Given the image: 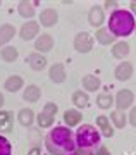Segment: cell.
Masks as SVG:
<instances>
[{
	"label": "cell",
	"instance_id": "obj_5",
	"mask_svg": "<svg viewBox=\"0 0 136 155\" xmlns=\"http://www.w3.org/2000/svg\"><path fill=\"white\" fill-rule=\"evenodd\" d=\"M134 93L131 91V90L124 88V90H119L117 93H115L114 97V107L115 110H121V112H126L129 110L131 107H133V104H134Z\"/></svg>",
	"mask_w": 136,
	"mask_h": 155
},
{
	"label": "cell",
	"instance_id": "obj_25",
	"mask_svg": "<svg viewBox=\"0 0 136 155\" xmlns=\"http://www.w3.org/2000/svg\"><path fill=\"white\" fill-rule=\"evenodd\" d=\"M95 40H97L100 45H114L117 38H115L107 28H100V29H97V33H95Z\"/></svg>",
	"mask_w": 136,
	"mask_h": 155
},
{
	"label": "cell",
	"instance_id": "obj_26",
	"mask_svg": "<svg viewBox=\"0 0 136 155\" xmlns=\"http://www.w3.org/2000/svg\"><path fill=\"white\" fill-rule=\"evenodd\" d=\"M109 119H110V122L114 124L115 129H124L126 124H128V116H126V112H121V110H112Z\"/></svg>",
	"mask_w": 136,
	"mask_h": 155
},
{
	"label": "cell",
	"instance_id": "obj_13",
	"mask_svg": "<svg viewBox=\"0 0 136 155\" xmlns=\"http://www.w3.org/2000/svg\"><path fill=\"white\" fill-rule=\"evenodd\" d=\"M47 62H48L47 57L38 54V52H31V54H28V57H26V64L36 72L43 71L45 67H47Z\"/></svg>",
	"mask_w": 136,
	"mask_h": 155
},
{
	"label": "cell",
	"instance_id": "obj_7",
	"mask_svg": "<svg viewBox=\"0 0 136 155\" xmlns=\"http://www.w3.org/2000/svg\"><path fill=\"white\" fill-rule=\"evenodd\" d=\"M88 22H90V26L93 28H104V24L107 22V17H105V11L102 5H93L90 7V11H88Z\"/></svg>",
	"mask_w": 136,
	"mask_h": 155
},
{
	"label": "cell",
	"instance_id": "obj_15",
	"mask_svg": "<svg viewBox=\"0 0 136 155\" xmlns=\"http://www.w3.org/2000/svg\"><path fill=\"white\" fill-rule=\"evenodd\" d=\"M81 121H83L81 110H78V109H67L64 112V126L72 129V127L81 126Z\"/></svg>",
	"mask_w": 136,
	"mask_h": 155
},
{
	"label": "cell",
	"instance_id": "obj_18",
	"mask_svg": "<svg viewBox=\"0 0 136 155\" xmlns=\"http://www.w3.org/2000/svg\"><path fill=\"white\" fill-rule=\"evenodd\" d=\"M81 84H83V90H85L86 93H93V91L100 90L102 81H100V78L95 76V74H85V76L81 78Z\"/></svg>",
	"mask_w": 136,
	"mask_h": 155
},
{
	"label": "cell",
	"instance_id": "obj_20",
	"mask_svg": "<svg viewBox=\"0 0 136 155\" xmlns=\"http://www.w3.org/2000/svg\"><path fill=\"white\" fill-rule=\"evenodd\" d=\"M22 88H24V79H22V76H17V74H11L4 83V90L9 93H17Z\"/></svg>",
	"mask_w": 136,
	"mask_h": 155
},
{
	"label": "cell",
	"instance_id": "obj_1",
	"mask_svg": "<svg viewBox=\"0 0 136 155\" xmlns=\"http://www.w3.org/2000/svg\"><path fill=\"white\" fill-rule=\"evenodd\" d=\"M45 148L50 155H69L78 150L74 131L67 126H54L45 136Z\"/></svg>",
	"mask_w": 136,
	"mask_h": 155
},
{
	"label": "cell",
	"instance_id": "obj_14",
	"mask_svg": "<svg viewBox=\"0 0 136 155\" xmlns=\"http://www.w3.org/2000/svg\"><path fill=\"white\" fill-rule=\"evenodd\" d=\"M14 129V112L0 110V134L5 136Z\"/></svg>",
	"mask_w": 136,
	"mask_h": 155
},
{
	"label": "cell",
	"instance_id": "obj_24",
	"mask_svg": "<svg viewBox=\"0 0 136 155\" xmlns=\"http://www.w3.org/2000/svg\"><path fill=\"white\" fill-rule=\"evenodd\" d=\"M17 57H19V50L16 47H12V45H7V47H2L0 48V59L7 64H11V62H16Z\"/></svg>",
	"mask_w": 136,
	"mask_h": 155
},
{
	"label": "cell",
	"instance_id": "obj_17",
	"mask_svg": "<svg viewBox=\"0 0 136 155\" xmlns=\"http://www.w3.org/2000/svg\"><path fill=\"white\" fill-rule=\"evenodd\" d=\"M16 35H17V29L14 28L12 24H9V22L0 24V48H2V47H7Z\"/></svg>",
	"mask_w": 136,
	"mask_h": 155
},
{
	"label": "cell",
	"instance_id": "obj_36",
	"mask_svg": "<svg viewBox=\"0 0 136 155\" xmlns=\"http://www.w3.org/2000/svg\"><path fill=\"white\" fill-rule=\"evenodd\" d=\"M5 104V98H4V93H0V110H2V105Z\"/></svg>",
	"mask_w": 136,
	"mask_h": 155
},
{
	"label": "cell",
	"instance_id": "obj_22",
	"mask_svg": "<svg viewBox=\"0 0 136 155\" xmlns=\"http://www.w3.org/2000/svg\"><path fill=\"white\" fill-rule=\"evenodd\" d=\"M17 12H19V16L22 19H26V21H31L35 14H36V9L33 5V2H28V0H21L19 4H17Z\"/></svg>",
	"mask_w": 136,
	"mask_h": 155
},
{
	"label": "cell",
	"instance_id": "obj_33",
	"mask_svg": "<svg viewBox=\"0 0 136 155\" xmlns=\"http://www.w3.org/2000/svg\"><path fill=\"white\" fill-rule=\"evenodd\" d=\"M104 7H107L109 11H115V9H117V2H114V0H105Z\"/></svg>",
	"mask_w": 136,
	"mask_h": 155
},
{
	"label": "cell",
	"instance_id": "obj_27",
	"mask_svg": "<svg viewBox=\"0 0 136 155\" xmlns=\"http://www.w3.org/2000/svg\"><path fill=\"white\" fill-rule=\"evenodd\" d=\"M97 105L102 110H109L110 107H114V95L112 93H100L97 97Z\"/></svg>",
	"mask_w": 136,
	"mask_h": 155
},
{
	"label": "cell",
	"instance_id": "obj_10",
	"mask_svg": "<svg viewBox=\"0 0 136 155\" xmlns=\"http://www.w3.org/2000/svg\"><path fill=\"white\" fill-rule=\"evenodd\" d=\"M133 72H134V66L131 64L129 61H124V62H119L117 67L114 69V76L117 81H129L133 78Z\"/></svg>",
	"mask_w": 136,
	"mask_h": 155
},
{
	"label": "cell",
	"instance_id": "obj_8",
	"mask_svg": "<svg viewBox=\"0 0 136 155\" xmlns=\"http://www.w3.org/2000/svg\"><path fill=\"white\" fill-rule=\"evenodd\" d=\"M38 22L43 28H52V26H55L59 22V12L55 11L54 7H45L43 11L40 12Z\"/></svg>",
	"mask_w": 136,
	"mask_h": 155
},
{
	"label": "cell",
	"instance_id": "obj_29",
	"mask_svg": "<svg viewBox=\"0 0 136 155\" xmlns=\"http://www.w3.org/2000/svg\"><path fill=\"white\" fill-rule=\"evenodd\" d=\"M0 155H12V143L2 134H0Z\"/></svg>",
	"mask_w": 136,
	"mask_h": 155
},
{
	"label": "cell",
	"instance_id": "obj_16",
	"mask_svg": "<svg viewBox=\"0 0 136 155\" xmlns=\"http://www.w3.org/2000/svg\"><path fill=\"white\" fill-rule=\"evenodd\" d=\"M97 129L100 131V134L102 136H105V138H112L114 136V126L110 124V119H109V116H98L97 117Z\"/></svg>",
	"mask_w": 136,
	"mask_h": 155
},
{
	"label": "cell",
	"instance_id": "obj_2",
	"mask_svg": "<svg viewBox=\"0 0 136 155\" xmlns=\"http://www.w3.org/2000/svg\"><path fill=\"white\" fill-rule=\"evenodd\" d=\"M107 29L115 38H128L131 35H134L136 17L129 12V9L117 7L115 11L110 12L109 19H107Z\"/></svg>",
	"mask_w": 136,
	"mask_h": 155
},
{
	"label": "cell",
	"instance_id": "obj_38",
	"mask_svg": "<svg viewBox=\"0 0 136 155\" xmlns=\"http://www.w3.org/2000/svg\"><path fill=\"white\" fill-rule=\"evenodd\" d=\"M134 35H136V29H134Z\"/></svg>",
	"mask_w": 136,
	"mask_h": 155
},
{
	"label": "cell",
	"instance_id": "obj_30",
	"mask_svg": "<svg viewBox=\"0 0 136 155\" xmlns=\"http://www.w3.org/2000/svg\"><path fill=\"white\" fill-rule=\"evenodd\" d=\"M57 110H59V105L55 104V102H47L43 105V109H41V112H45V114H48V116H54L57 114Z\"/></svg>",
	"mask_w": 136,
	"mask_h": 155
},
{
	"label": "cell",
	"instance_id": "obj_9",
	"mask_svg": "<svg viewBox=\"0 0 136 155\" xmlns=\"http://www.w3.org/2000/svg\"><path fill=\"white\" fill-rule=\"evenodd\" d=\"M54 36L50 33H41L38 36V38L35 40V52H38V54H41V55H45L47 52H50V50L54 48Z\"/></svg>",
	"mask_w": 136,
	"mask_h": 155
},
{
	"label": "cell",
	"instance_id": "obj_39",
	"mask_svg": "<svg viewBox=\"0 0 136 155\" xmlns=\"http://www.w3.org/2000/svg\"><path fill=\"white\" fill-rule=\"evenodd\" d=\"M0 5H2V2H0Z\"/></svg>",
	"mask_w": 136,
	"mask_h": 155
},
{
	"label": "cell",
	"instance_id": "obj_6",
	"mask_svg": "<svg viewBox=\"0 0 136 155\" xmlns=\"http://www.w3.org/2000/svg\"><path fill=\"white\" fill-rule=\"evenodd\" d=\"M19 35V38L22 41H31V40H36L40 36V22L38 21H24L22 22V26L19 28L17 31Z\"/></svg>",
	"mask_w": 136,
	"mask_h": 155
},
{
	"label": "cell",
	"instance_id": "obj_11",
	"mask_svg": "<svg viewBox=\"0 0 136 155\" xmlns=\"http://www.w3.org/2000/svg\"><path fill=\"white\" fill-rule=\"evenodd\" d=\"M48 78L50 81L55 84H60L65 81V78H67V72H65V66L62 64V62H55V64H52L48 69Z\"/></svg>",
	"mask_w": 136,
	"mask_h": 155
},
{
	"label": "cell",
	"instance_id": "obj_35",
	"mask_svg": "<svg viewBox=\"0 0 136 155\" xmlns=\"http://www.w3.org/2000/svg\"><path fill=\"white\" fill-rule=\"evenodd\" d=\"M129 7H131V9H129V12H131V14H133V16L136 17V0H133V2H131V4H129Z\"/></svg>",
	"mask_w": 136,
	"mask_h": 155
},
{
	"label": "cell",
	"instance_id": "obj_3",
	"mask_svg": "<svg viewBox=\"0 0 136 155\" xmlns=\"http://www.w3.org/2000/svg\"><path fill=\"white\" fill-rule=\"evenodd\" d=\"M78 150L83 152H95L98 145H102V134L95 124H81L74 131Z\"/></svg>",
	"mask_w": 136,
	"mask_h": 155
},
{
	"label": "cell",
	"instance_id": "obj_4",
	"mask_svg": "<svg viewBox=\"0 0 136 155\" xmlns=\"http://www.w3.org/2000/svg\"><path fill=\"white\" fill-rule=\"evenodd\" d=\"M72 47L78 54H90L95 47V38L86 31H79L72 40Z\"/></svg>",
	"mask_w": 136,
	"mask_h": 155
},
{
	"label": "cell",
	"instance_id": "obj_31",
	"mask_svg": "<svg viewBox=\"0 0 136 155\" xmlns=\"http://www.w3.org/2000/svg\"><path fill=\"white\" fill-rule=\"evenodd\" d=\"M128 122H129L133 127H136V107L134 105L129 109V114H128Z\"/></svg>",
	"mask_w": 136,
	"mask_h": 155
},
{
	"label": "cell",
	"instance_id": "obj_28",
	"mask_svg": "<svg viewBox=\"0 0 136 155\" xmlns=\"http://www.w3.org/2000/svg\"><path fill=\"white\" fill-rule=\"evenodd\" d=\"M35 121L38 122V126L41 127V129H52V127H54V122H55V117L48 116V114H45V112H40Z\"/></svg>",
	"mask_w": 136,
	"mask_h": 155
},
{
	"label": "cell",
	"instance_id": "obj_34",
	"mask_svg": "<svg viewBox=\"0 0 136 155\" xmlns=\"http://www.w3.org/2000/svg\"><path fill=\"white\" fill-rule=\"evenodd\" d=\"M28 155H41V148H40V147H33V148L28 152Z\"/></svg>",
	"mask_w": 136,
	"mask_h": 155
},
{
	"label": "cell",
	"instance_id": "obj_21",
	"mask_svg": "<svg viewBox=\"0 0 136 155\" xmlns=\"http://www.w3.org/2000/svg\"><path fill=\"white\" fill-rule=\"evenodd\" d=\"M16 117H17V122H19L21 126L29 127V126H33V122L36 119V114H35L33 109H29V107H22L21 110L17 112Z\"/></svg>",
	"mask_w": 136,
	"mask_h": 155
},
{
	"label": "cell",
	"instance_id": "obj_19",
	"mask_svg": "<svg viewBox=\"0 0 136 155\" xmlns=\"http://www.w3.org/2000/svg\"><path fill=\"white\" fill-rule=\"evenodd\" d=\"M40 98H41V88L38 84H28L22 90V100L28 104H36Z\"/></svg>",
	"mask_w": 136,
	"mask_h": 155
},
{
	"label": "cell",
	"instance_id": "obj_12",
	"mask_svg": "<svg viewBox=\"0 0 136 155\" xmlns=\"http://www.w3.org/2000/svg\"><path fill=\"white\" fill-rule=\"evenodd\" d=\"M129 52H131V47H129V43H128L126 40H119V41H115V43L112 45V48H110L112 57L117 59V61H126L128 55H129Z\"/></svg>",
	"mask_w": 136,
	"mask_h": 155
},
{
	"label": "cell",
	"instance_id": "obj_37",
	"mask_svg": "<svg viewBox=\"0 0 136 155\" xmlns=\"http://www.w3.org/2000/svg\"><path fill=\"white\" fill-rule=\"evenodd\" d=\"M69 155H79V153H78V152H74V153H69Z\"/></svg>",
	"mask_w": 136,
	"mask_h": 155
},
{
	"label": "cell",
	"instance_id": "obj_32",
	"mask_svg": "<svg viewBox=\"0 0 136 155\" xmlns=\"http://www.w3.org/2000/svg\"><path fill=\"white\" fill-rule=\"evenodd\" d=\"M95 155H112V153H110V150L105 145H98L97 150H95Z\"/></svg>",
	"mask_w": 136,
	"mask_h": 155
},
{
	"label": "cell",
	"instance_id": "obj_23",
	"mask_svg": "<svg viewBox=\"0 0 136 155\" xmlns=\"http://www.w3.org/2000/svg\"><path fill=\"white\" fill-rule=\"evenodd\" d=\"M71 100H72V104H74V107H76L78 110L86 109V107L90 105V95H88L85 90H76V91L72 93Z\"/></svg>",
	"mask_w": 136,
	"mask_h": 155
}]
</instances>
